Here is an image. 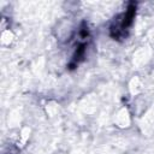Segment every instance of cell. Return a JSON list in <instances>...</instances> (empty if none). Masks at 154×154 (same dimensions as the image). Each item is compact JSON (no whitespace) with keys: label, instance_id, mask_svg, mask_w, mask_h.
Masks as SVG:
<instances>
[{"label":"cell","instance_id":"cell-1","mask_svg":"<svg viewBox=\"0 0 154 154\" xmlns=\"http://www.w3.org/2000/svg\"><path fill=\"white\" fill-rule=\"evenodd\" d=\"M117 123L120 125V126H128L129 124V117H128V113L125 109H122L118 116H117Z\"/></svg>","mask_w":154,"mask_h":154},{"label":"cell","instance_id":"cell-2","mask_svg":"<svg viewBox=\"0 0 154 154\" xmlns=\"http://www.w3.org/2000/svg\"><path fill=\"white\" fill-rule=\"evenodd\" d=\"M130 85H131V90H132V93H137V91L141 89V84H140V82H138L137 78L132 79Z\"/></svg>","mask_w":154,"mask_h":154}]
</instances>
